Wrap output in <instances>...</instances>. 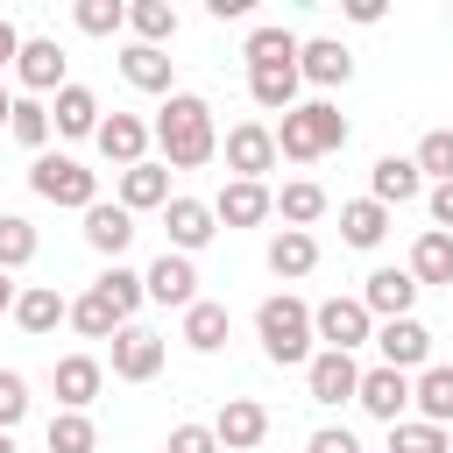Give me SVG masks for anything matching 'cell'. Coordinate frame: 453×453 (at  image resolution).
Returning <instances> with one entry per match:
<instances>
[{
  "label": "cell",
  "mask_w": 453,
  "mask_h": 453,
  "mask_svg": "<svg viewBox=\"0 0 453 453\" xmlns=\"http://www.w3.org/2000/svg\"><path fill=\"white\" fill-rule=\"evenodd\" d=\"M156 149L170 170H205L219 156V127H212V106L198 92H170L163 113H156Z\"/></svg>",
  "instance_id": "cell-1"
},
{
  "label": "cell",
  "mask_w": 453,
  "mask_h": 453,
  "mask_svg": "<svg viewBox=\"0 0 453 453\" xmlns=\"http://www.w3.org/2000/svg\"><path fill=\"white\" fill-rule=\"evenodd\" d=\"M333 149H347V113H340L333 99H297V106L276 120V156H283V163H319V156H333Z\"/></svg>",
  "instance_id": "cell-2"
},
{
  "label": "cell",
  "mask_w": 453,
  "mask_h": 453,
  "mask_svg": "<svg viewBox=\"0 0 453 453\" xmlns=\"http://www.w3.org/2000/svg\"><path fill=\"white\" fill-rule=\"evenodd\" d=\"M255 340H262V354L276 361V368H311V304L304 297H290V290H276V297H262V311H255Z\"/></svg>",
  "instance_id": "cell-3"
},
{
  "label": "cell",
  "mask_w": 453,
  "mask_h": 453,
  "mask_svg": "<svg viewBox=\"0 0 453 453\" xmlns=\"http://www.w3.org/2000/svg\"><path fill=\"white\" fill-rule=\"evenodd\" d=\"M28 191L35 198H50V205H64V212H92L99 205V170H85L78 156H35L28 163Z\"/></svg>",
  "instance_id": "cell-4"
},
{
  "label": "cell",
  "mask_w": 453,
  "mask_h": 453,
  "mask_svg": "<svg viewBox=\"0 0 453 453\" xmlns=\"http://www.w3.org/2000/svg\"><path fill=\"white\" fill-rule=\"evenodd\" d=\"M311 333H319L333 354H354V347L375 340V319H368L361 297H326V304H311Z\"/></svg>",
  "instance_id": "cell-5"
},
{
  "label": "cell",
  "mask_w": 453,
  "mask_h": 453,
  "mask_svg": "<svg viewBox=\"0 0 453 453\" xmlns=\"http://www.w3.org/2000/svg\"><path fill=\"white\" fill-rule=\"evenodd\" d=\"M219 156H226L234 177L262 184V170H276V127H269V120H234L226 142H219Z\"/></svg>",
  "instance_id": "cell-6"
},
{
  "label": "cell",
  "mask_w": 453,
  "mask_h": 453,
  "mask_svg": "<svg viewBox=\"0 0 453 453\" xmlns=\"http://www.w3.org/2000/svg\"><path fill=\"white\" fill-rule=\"evenodd\" d=\"M375 354H382V368L425 375L432 368V326L425 319H389V326H375Z\"/></svg>",
  "instance_id": "cell-7"
},
{
  "label": "cell",
  "mask_w": 453,
  "mask_h": 453,
  "mask_svg": "<svg viewBox=\"0 0 453 453\" xmlns=\"http://www.w3.org/2000/svg\"><path fill=\"white\" fill-rule=\"evenodd\" d=\"M212 439H219V453H262V439H269V411H262L255 396H226L219 418H212Z\"/></svg>",
  "instance_id": "cell-8"
},
{
  "label": "cell",
  "mask_w": 453,
  "mask_h": 453,
  "mask_svg": "<svg viewBox=\"0 0 453 453\" xmlns=\"http://www.w3.org/2000/svg\"><path fill=\"white\" fill-rule=\"evenodd\" d=\"M92 142H99V156H106L113 170H134V163H149V142H156V127H149L142 113H106Z\"/></svg>",
  "instance_id": "cell-9"
},
{
  "label": "cell",
  "mask_w": 453,
  "mask_h": 453,
  "mask_svg": "<svg viewBox=\"0 0 453 453\" xmlns=\"http://www.w3.org/2000/svg\"><path fill=\"white\" fill-rule=\"evenodd\" d=\"M142 276H149V304H177V311H191V304H198V262H191V255L163 248Z\"/></svg>",
  "instance_id": "cell-10"
},
{
  "label": "cell",
  "mask_w": 453,
  "mask_h": 453,
  "mask_svg": "<svg viewBox=\"0 0 453 453\" xmlns=\"http://www.w3.org/2000/svg\"><path fill=\"white\" fill-rule=\"evenodd\" d=\"M361 304H368V319H375V326L411 319V304H418V276H411V269H368Z\"/></svg>",
  "instance_id": "cell-11"
},
{
  "label": "cell",
  "mask_w": 453,
  "mask_h": 453,
  "mask_svg": "<svg viewBox=\"0 0 453 453\" xmlns=\"http://www.w3.org/2000/svg\"><path fill=\"white\" fill-rule=\"evenodd\" d=\"M113 375H120V382H156V375H163V333L120 326V333H113Z\"/></svg>",
  "instance_id": "cell-12"
},
{
  "label": "cell",
  "mask_w": 453,
  "mask_h": 453,
  "mask_svg": "<svg viewBox=\"0 0 453 453\" xmlns=\"http://www.w3.org/2000/svg\"><path fill=\"white\" fill-rule=\"evenodd\" d=\"M304 389H311V403H354V396H361V368H354V354L319 347L311 368H304Z\"/></svg>",
  "instance_id": "cell-13"
},
{
  "label": "cell",
  "mask_w": 453,
  "mask_h": 453,
  "mask_svg": "<svg viewBox=\"0 0 453 453\" xmlns=\"http://www.w3.org/2000/svg\"><path fill=\"white\" fill-rule=\"evenodd\" d=\"M354 403H361V411H368L375 425H396V418L411 411V375H403V368H382V361H375V368H361V396H354Z\"/></svg>",
  "instance_id": "cell-14"
},
{
  "label": "cell",
  "mask_w": 453,
  "mask_h": 453,
  "mask_svg": "<svg viewBox=\"0 0 453 453\" xmlns=\"http://www.w3.org/2000/svg\"><path fill=\"white\" fill-rule=\"evenodd\" d=\"M297 78H304V85H319V92H333V85H347V78H354V50H347L340 35H311V42L297 50Z\"/></svg>",
  "instance_id": "cell-15"
},
{
  "label": "cell",
  "mask_w": 453,
  "mask_h": 453,
  "mask_svg": "<svg viewBox=\"0 0 453 453\" xmlns=\"http://www.w3.org/2000/svg\"><path fill=\"white\" fill-rule=\"evenodd\" d=\"M269 212H276V191L269 184H248V177H226L219 198H212V219L219 226H262Z\"/></svg>",
  "instance_id": "cell-16"
},
{
  "label": "cell",
  "mask_w": 453,
  "mask_h": 453,
  "mask_svg": "<svg viewBox=\"0 0 453 453\" xmlns=\"http://www.w3.org/2000/svg\"><path fill=\"white\" fill-rule=\"evenodd\" d=\"M163 234H170V248H177V255H198V248L219 234L212 198H170V205H163Z\"/></svg>",
  "instance_id": "cell-17"
},
{
  "label": "cell",
  "mask_w": 453,
  "mask_h": 453,
  "mask_svg": "<svg viewBox=\"0 0 453 453\" xmlns=\"http://www.w3.org/2000/svg\"><path fill=\"white\" fill-rule=\"evenodd\" d=\"M14 78L28 85V99H35V92H64L71 78H64V50H57V35H28L21 57H14Z\"/></svg>",
  "instance_id": "cell-18"
},
{
  "label": "cell",
  "mask_w": 453,
  "mask_h": 453,
  "mask_svg": "<svg viewBox=\"0 0 453 453\" xmlns=\"http://www.w3.org/2000/svg\"><path fill=\"white\" fill-rule=\"evenodd\" d=\"M14 326H21L28 340H42V333L71 326V297H64L57 283H28V290L14 297Z\"/></svg>",
  "instance_id": "cell-19"
},
{
  "label": "cell",
  "mask_w": 453,
  "mask_h": 453,
  "mask_svg": "<svg viewBox=\"0 0 453 453\" xmlns=\"http://www.w3.org/2000/svg\"><path fill=\"white\" fill-rule=\"evenodd\" d=\"M50 382H57V403H64V411H92L99 389H106V368H99L92 354H64V361L50 368Z\"/></svg>",
  "instance_id": "cell-20"
},
{
  "label": "cell",
  "mask_w": 453,
  "mask_h": 453,
  "mask_svg": "<svg viewBox=\"0 0 453 453\" xmlns=\"http://www.w3.org/2000/svg\"><path fill=\"white\" fill-rule=\"evenodd\" d=\"M418 191H425V170H418L411 156H375V170H368V198H375V205L396 212V205H411Z\"/></svg>",
  "instance_id": "cell-21"
},
{
  "label": "cell",
  "mask_w": 453,
  "mask_h": 453,
  "mask_svg": "<svg viewBox=\"0 0 453 453\" xmlns=\"http://www.w3.org/2000/svg\"><path fill=\"white\" fill-rule=\"evenodd\" d=\"M127 241H134V212H127L120 198H113V205L99 198V205L85 212V248H92V255H106V262H120V255H127Z\"/></svg>",
  "instance_id": "cell-22"
},
{
  "label": "cell",
  "mask_w": 453,
  "mask_h": 453,
  "mask_svg": "<svg viewBox=\"0 0 453 453\" xmlns=\"http://www.w3.org/2000/svg\"><path fill=\"white\" fill-rule=\"evenodd\" d=\"M403 269L418 276V290H453V234L425 226V234L411 241V262H403Z\"/></svg>",
  "instance_id": "cell-23"
},
{
  "label": "cell",
  "mask_w": 453,
  "mask_h": 453,
  "mask_svg": "<svg viewBox=\"0 0 453 453\" xmlns=\"http://www.w3.org/2000/svg\"><path fill=\"white\" fill-rule=\"evenodd\" d=\"M177 191H170V163H134V170H120V205L127 212H163Z\"/></svg>",
  "instance_id": "cell-24"
},
{
  "label": "cell",
  "mask_w": 453,
  "mask_h": 453,
  "mask_svg": "<svg viewBox=\"0 0 453 453\" xmlns=\"http://www.w3.org/2000/svg\"><path fill=\"white\" fill-rule=\"evenodd\" d=\"M226 333H234V319H226V304H212V297H198V304L184 311V326H177V340H184L191 354H219Z\"/></svg>",
  "instance_id": "cell-25"
},
{
  "label": "cell",
  "mask_w": 453,
  "mask_h": 453,
  "mask_svg": "<svg viewBox=\"0 0 453 453\" xmlns=\"http://www.w3.org/2000/svg\"><path fill=\"white\" fill-rule=\"evenodd\" d=\"M411 403L425 425H453V361H432L425 375H411Z\"/></svg>",
  "instance_id": "cell-26"
},
{
  "label": "cell",
  "mask_w": 453,
  "mask_h": 453,
  "mask_svg": "<svg viewBox=\"0 0 453 453\" xmlns=\"http://www.w3.org/2000/svg\"><path fill=\"white\" fill-rule=\"evenodd\" d=\"M120 78H127L134 92H156V99H170V50L127 42V50H120Z\"/></svg>",
  "instance_id": "cell-27"
},
{
  "label": "cell",
  "mask_w": 453,
  "mask_h": 453,
  "mask_svg": "<svg viewBox=\"0 0 453 453\" xmlns=\"http://www.w3.org/2000/svg\"><path fill=\"white\" fill-rule=\"evenodd\" d=\"M311 269H319V241H311L304 226H283V234L269 241V276L297 283V276H311Z\"/></svg>",
  "instance_id": "cell-28"
},
{
  "label": "cell",
  "mask_w": 453,
  "mask_h": 453,
  "mask_svg": "<svg viewBox=\"0 0 453 453\" xmlns=\"http://www.w3.org/2000/svg\"><path fill=\"white\" fill-rule=\"evenodd\" d=\"M50 120H57V134H71V142H85V134H99V99L85 92V85H64L57 92V106H50Z\"/></svg>",
  "instance_id": "cell-29"
},
{
  "label": "cell",
  "mask_w": 453,
  "mask_h": 453,
  "mask_svg": "<svg viewBox=\"0 0 453 453\" xmlns=\"http://www.w3.org/2000/svg\"><path fill=\"white\" fill-rule=\"evenodd\" d=\"M382 234H389V205H375V198H347L340 205V241L347 248H382Z\"/></svg>",
  "instance_id": "cell-30"
},
{
  "label": "cell",
  "mask_w": 453,
  "mask_h": 453,
  "mask_svg": "<svg viewBox=\"0 0 453 453\" xmlns=\"http://www.w3.org/2000/svg\"><path fill=\"white\" fill-rule=\"evenodd\" d=\"M92 290H99V297H106L127 326H134V311L149 304V276H142V269H127V262H106V276H99Z\"/></svg>",
  "instance_id": "cell-31"
},
{
  "label": "cell",
  "mask_w": 453,
  "mask_h": 453,
  "mask_svg": "<svg viewBox=\"0 0 453 453\" xmlns=\"http://www.w3.org/2000/svg\"><path fill=\"white\" fill-rule=\"evenodd\" d=\"M297 50H304V42H297L290 28L262 21V28L248 35V50H241V57H248V71H283V64H297Z\"/></svg>",
  "instance_id": "cell-32"
},
{
  "label": "cell",
  "mask_w": 453,
  "mask_h": 453,
  "mask_svg": "<svg viewBox=\"0 0 453 453\" xmlns=\"http://www.w3.org/2000/svg\"><path fill=\"white\" fill-rule=\"evenodd\" d=\"M297 64H283V71H248V99L262 106V113H290L297 106Z\"/></svg>",
  "instance_id": "cell-33"
},
{
  "label": "cell",
  "mask_w": 453,
  "mask_h": 453,
  "mask_svg": "<svg viewBox=\"0 0 453 453\" xmlns=\"http://www.w3.org/2000/svg\"><path fill=\"white\" fill-rule=\"evenodd\" d=\"M127 28H134V42L163 50V42H177V7L170 0H134L127 7Z\"/></svg>",
  "instance_id": "cell-34"
},
{
  "label": "cell",
  "mask_w": 453,
  "mask_h": 453,
  "mask_svg": "<svg viewBox=\"0 0 453 453\" xmlns=\"http://www.w3.org/2000/svg\"><path fill=\"white\" fill-rule=\"evenodd\" d=\"M42 439H50V453H99V425L85 411H57Z\"/></svg>",
  "instance_id": "cell-35"
},
{
  "label": "cell",
  "mask_w": 453,
  "mask_h": 453,
  "mask_svg": "<svg viewBox=\"0 0 453 453\" xmlns=\"http://www.w3.org/2000/svg\"><path fill=\"white\" fill-rule=\"evenodd\" d=\"M50 127H57V120H50V106H42V99H14V120H7V134H14L28 156H42V149H50Z\"/></svg>",
  "instance_id": "cell-36"
},
{
  "label": "cell",
  "mask_w": 453,
  "mask_h": 453,
  "mask_svg": "<svg viewBox=\"0 0 453 453\" xmlns=\"http://www.w3.org/2000/svg\"><path fill=\"white\" fill-rule=\"evenodd\" d=\"M276 212H283V226H304V234H311V219L326 212V191H319L311 177H297V184L276 191Z\"/></svg>",
  "instance_id": "cell-37"
},
{
  "label": "cell",
  "mask_w": 453,
  "mask_h": 453,
  "mask_svg": "<svg viewBox=\"0 0 453 453\" xmlns=\"http://www.w3.org/2000/svg\"><path fill=\"white\" fill-rule=\"evenodd\" d=\"M71 326H78L85 340H113V333H120L127 319H120V311H113V304H106L99 290H85V297H71Z\"/></svg>",
  "instance_id": "cell-38"
},
{
  "label": "cell",
  "mask_w": 453,
  "mask_h": 453,
  "mask_svg": "<svg viewBox=\"0 0 453 453\" xmlns=\"http://www.w3.org/2000/svg\"><path fill=\"white\" fill-rule=\"evenodd\" d=\"M389 453H453V439H446V425L396 418V425H389Z\"/></svg>",
  "instance_id": "cell-39"
},
{
  "label": "cell",
  "mask_w": 453,
  "mask_h": 453,
  "mask_svg": "<svg viewBox=\"0 0 453 453\" xmlns=\"http://www.w3.org/2000/svg\"><path fill=\"white\" fill-rule=\"evenodd\" d=\"M35 262V226L21 219V212H0V269L14 276V269H28Z\"/></svg>",
  "instance_id": "cell-40"
},
{
  "label": "cell",
  "mask_w": 453,
  "mask_h": 453,
  "mask_svg": "<svg viewBox=\"0 0 453 453\" xmlns=\"http://www.w3.org/2000/svg\"><path fill=\"white\" fill-rule=\"evenodd\" d=\"M432 184H453V127H432L425 142H418V156H411Z\"/></svg>",
  "instance_id": "cell-41"
},
{
  "label": "cell",
  "mask_w": 453,
  "mask_h": 453,
  "mask_svg": "<svg viewBox=\"0 0 453 453\" xmlns=\"http://www.w3.org/2000/svg\"><path fill=\"white\" fill-rule=\"evenodd\" d=\"M71 21H78L85 35H120V28H127V7H120V0H78Z\"/></svg>",
  "instance_id": "cell-42"
},
{
  "label": "cell",
  "mask_w": 453,
  "mask_h": 453,
  "mask_svg": "<svg viewBox=\"0 0 453 453\" xmlns=\"http://www.w3.org/2000/svg\"><path fill=\"white\" fill-rule=\"evenodd\" d=\"M28 418V382H21V368H0V432H14Z\"/></svg>",
  "instance_id": "cell-43"
},
{
  "label": "cell",
  "mask_w": 453,
  "mask_h": 453,
  "mask_svg": "<svg viewBox=\"0 0 453 453\" xmlns=\"http://www.w3.org/2000/svg\"><path fill=\"white\" fill-rule=\"evenodd\" d=\"M163 453H219V439H212V425H170Z\"/></svg>",
  "instance_id": "cell-44"
},
{
  "label": "cell",
  "mask_w": 453,
  "mask_h": 453,
  "mask_svg": "<svg viewBox=\"0 0 453 453\" xmlns=\"http://www.w3.org/2000/svg\"><path fill=\"white\" fill-rule=\"evenodd\" d=\"M304 453H361V439H354L347 425H319V432L304 439Z\"/></svg>",
  "instance_id": "cell-45"
},
{
  "label": "cell",
  "mask_w": 453,
  "mask_h": 453,
  "mask_svg": "<svg viewBox=\"0 0 453 453\" xmlns=\"http://www.w3.org/2000/svg\"><path fill=\"white\" fill-rule=\"evenodd\" d=\"M425 212H432L439 234H453V184H432V191H425Z\"/></svg>",
  "instance_id": "cell-46"
},
{
  "label": "cell",
  "mask_w": 453,
  "mask_h": 453,
  "mask_svg": "<svg viewBox=\"0 0 453 453\" xmlns=\"http://www.w3.org/2000/svg\"><path fill=\"white\" fill-rule=\"evenodd\" d=\"M248 7H255V0H205L212 21H248Z\"/></svg>",
  "instance_id": "cell-47"
},
{
  "label": "cell",
  "mask_w": 453,
  "mask_h": 453,
  "mask_svg": "<svg viewBox=\"0 0 453 453\" xmlns=\"http://www.w3.org/2000/svg\"><path fill=\"white\" fill-rule=\"evenodd\" d=\"M21 42H28V35H21V28H14V21H0V71H7V64H14V57H21Z\"/></svg>",
  "instance_id": "cell-48"
},
{
  "label": "cell",
  "mask_w": 453,
  "mask_h": 453,
  "mask_svg": "<svg viewBox=\"0 0 453 453\" xmlns=\"http://www.w3.org/2000/svg\"><path fill=\"white\" fill-rule=\"evenodd\" d=\"M347 21H361V28H375V21H382V0H347Z\"/></svg>",
  "instance_id": "cell-49"
},
{
  "label": "cell",
  "mask_w": 453,
  "mask_h": 453,
  "mask_svg": "<svg viewBox=\"0 0 453 453\" xmlns=\"http://www.w3.org/2000/svg\"><path fill=\"white\" fill-rule=\"evenodd\" d=\"M14 297H21V283H14L7 269H0V311H14Z\"/></svg>",
  "instance_id": "cell-50"
},
{
  "label": "cell",
  "mask_w": 453,
  "mask_h": 453,
  "mask_svg": "<svg viewBox=\"0 0 453 453\" xmlns=\"http://www.w3.org/2000/svg\"><path fill=\"white\" fill-rule=\"evenodd\" d=\"M7 120H14V92L0 85V127H7Z\"/></svg>",
  "instance_id": "cell-51"
},
{
  "label": "cell",
  "mask_w": 453,
  "mask_h": 453,
  "mask_svg": "<svg viewBox=\"0 0 453 453\" xmlns=\"http://www.w3.org/2000/svg\"><path fill=\"white\" fill-rule=\"evenodd\" d=\"M0 453H14V432H0Z\"/></svg>",
  "instance_id": "cell-52"
}]
</instances>
